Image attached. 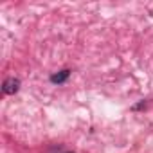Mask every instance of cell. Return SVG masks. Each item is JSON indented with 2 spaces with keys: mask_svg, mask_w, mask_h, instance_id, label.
Here are the masks:
<instances>
[{
  "mask_svg": "<svg viewBox=\"0 0 153 153\" xmlns=\"http://www.w3.org/2000/svg\"><path fill=\"white\" fill-rule=\"evenodd\" d=\"M142 106H146V103H144V101H142V103H139L137 106H133V110H139V108H142Z\"/></svg>",
  "mask_w": 153,
  "mask_h": 153,
  "instance_id": "3",
  "label": "cell"
},
{
  "mask_svg": "<svg viewBox=\"0 0 153 153\" xmlns=\"http://www.w3.org/2000/svg\"><path fill=\"white\" fill-rule=\"evenodd\" d=\"M20 90V79L18 78H7L6 81H4V85H2V92L6 94V96H13V94H16Z\"/></svg>",
  "mask_w": 153,
  "mask_h": 153,
  "instance_id": "1",
  "label": "cell"
},
{
  "mask_svg": "<svg viewBox=\"0 0 153 153\" xmlns=\"http://www.w3.org/2000/svg\"><path fill=\"white\" fill-rule=\"evenodd\" d=\"M68 78H70V70H68V68H63V70L52 74L49 79H51V83H54V85H63Z\"/></svg>",
  "mask_w": 153,
  "mask_h": 153,
  "instance_id": "2",
  "label": "cell"
},
{
  "mask_svg": "<svg viewBox=\"0 0 153 153\" xmlns=\"http://www.w3.org/2000/svg\"><path fill=\"white\" fill-rule=\"evenodd\" d=\"M63 153H74V151H63Z\"/></svg>",
  "mask_w": 153,
  "mask_h": 153,
  "instance_id": "4",
  "label": "cell"
}]
</instances>
